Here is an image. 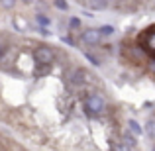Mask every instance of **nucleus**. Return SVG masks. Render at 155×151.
Wrapping results in <instances>:
<instances>
[{
	"mask_svg": "<svg viewBox=\"0 0 155 151\" xmlns=\"http://www.w3.org/2000/svg\"><path fill=\"white\" fill-rule=\"evenodd\" d=\"M104 98L100 94H91L87 96V100H84V108H87V112L91 114V116H100V114L104 112Z\"/></svg>",
	"mask_w": 155,
	"mask_h": 151,
	"instance_id": "1",
	"label": "nucleus"
},
{
	"mask_svg": "<svg viewBox=\"0 0 155 151\" xmlns=\"http://www.w3.org/2000/svg\"><path fill=\"white\" fill-rule=\"evenodd\" d=\"M34 59L38 65H51L53 61V49H49V47L45 45H39L34 49Z\"/></svg>",
	"mask_w": 155,
	"mask_h": 151,
	"instance_id": "2",
	"label": "nucleus"
},
{
	"mask_svg": "<svg viewBox=\"0 0 155 151\" xmlns=\"http://www.w3.org/2000/svg\"><path fill=\"white\" fill-rule=\"evenodd\" d=\"M100 35H102L100 30H84L83 34H81V39H83L87 45H96V43L100 41Z\"/></svg>",
	"mask_w": 155,
	"mask_h": 151,
	"instance_id": "3",
	"label": "nucleus"
},
{
	"mask_svg": "<svg viewBox=\"0 0 155 151\" xmlns=\"http://www.w3.org/2000/svg\"><path fill=\"white\" fill-rule=\"evenodd\" d=\"M84 75H87L84 71H81V69H77V71H73L71 75H69V79H71V80H73L75 84H83V83H84V79H87Z\"/></svg>",
	"mask_w": 155,
	"mask_h": 151,
	"instance_id": "4",
	"label": "nucleus"
},
{
	"mask_svg": "<svg viewBox=\"0 0 155 151\" xmlns=\"http://www.w3.org/2000/svg\"><path fill=\"white\" fill-rule=\"evenodd\" d=\"M145 47H147L151 53H155V31H149V34H145Z\"/></svg>",
	"mask_w": 155,
	"mask_h": 151,
	"instance_id": "5",
	"label": "nucleus"
},
{
	"mask_svg": "<svg viewBox=\"0 0 155 151\" xmlns=\"http://www.w3.org/2000/svg\"><path fill=\"white\" fill-rule=\"evenodd\" d=\"M145 132H147V136L155 140V120H147L145 122Z\"/></svg>",
	"mask_w": 155,
	"mask_h": 151,
	"instance_id": "6",
	"label": "nucleus"
},
{
	"mask_svg": "<svg viewBox=\"0 0 155 151\" xmlns=\"http://www.w3.org/2000/svg\"><path fill=\"white\" fill-rule=\"evenodd\" d=\"M128 126H130V130H132L134 133H137V136L141 133V128H140V124H137L136 120H128Z\"/></svg>",
	"mask_w": 155,
	"mask_h": 151,
	"instance_id": "7",
	"label": "nucleus"
},
{
	"mask_svg": "<svg viewBox=\"0 0 155 151\" xmlns=\"http://www.w3.org/2000/svg\"><path fill=\"white\" fill-rule=\"evenodd\" d=\"M124 141H126V147H130V149L136 147V141H134L132 133H124Z\"/></svg>",
	"mask_w": 155,
	"mask_h": 151,
	"instance_id": "8",
	"label": "nucleus"
},
{
	"mask_svg": "<svg viewBox=\"0 0 155 151\" xmlns=\"http://www.w3.org/2000/svg\"><path fill=\"white\" fill-rule=\"evenodd\" d=\"M14 4H16V0H0V6L6 8V10H12V8H14Z\"/></svg>",
	"mask_w": 155,
	"mask_h": 151,
	"instance_id": "9",
	"label": "nucleus"
},
{
	"mask_svg": "<svg viewBox=\"0 0 155 151\" xmlns=\"http://www.w3.org/2000/svg\"><path fill=\"white\" fill-rule=\"evenodd\" d=\"M35 20H38L41 26H49V18H47V16H43V14H35Z\"/></svg>",
	"mask_w": 155,
	"mask_h": 151,
	"instance_id": "10",
	"label": "nucleus"
},
{
	"mask_svg": "<svg viewBox=\"0 0 155 151\" xmlns=\"http://www.w3.org/2000/svg\"><path fill=\"white\" fill-rule=\"evenodd\" d=\"M69 26H71V30H77V28H81V20L79 18H71L69 20Z\"/></svg>",
	"mask_w": 155,
	"mask_h": 151,
	"instance_id": "11",
	"label": "nucleus"
},
{
	"mask_svg": "<svg viewBox=\"0 0 155 151\" xmlns=\"http://www.w3.org/2000/svg\"><path fill=\"white\" fill-rule=\"evenodd\" d=\"M53 2H55V6L59 8V10H67L69 8V4L65 2V0H53Z\"/></svg>",
	"mask_w": 155,
	"mask_h": 151,
	"instance_id": "12",
	"label": "nucleus"
},
{
	"mask_svg": "<svg viewBox=\"0 0 155 151\" xmlns=\"http://www.w3.org/2000/svg\"><path fill=\"white\" fill-rule=\"evenodd\" d=\"M100 31H102V35H110V34H114V28L112 26H102Z\"/></svg>",
	"mask_w": 155,
	"mask_h": 151,
	"instance_id": "13",
	"label": "nucleus"
},
{
	"mask_svg": "<svg viewBox=\"0 0 155 151\" xmlns=\"http://www.w3.org/2000/svg\"><path fill=\"white\" fill-rule=\"evenodd\" d=\"M92 6L94 8H102V6H106V0H92Z\"/></svg>",
	"mask_w": 155,
	"mask_h": 151,
	"instance_id": "14",
	"label": "nucleus"
},
{
	"mask_svg": "<svg viewBox=\"0 0 155 151\" xmlns=\"http://www.w3.org/2000/svg\"><path fill=\"white\" fill-rule=\"evenodd\" d=\"M87 57H88V61H91V63H92V65H100V61H98V59H96V57H94V55H91V53H87Z\"/></svg>",
	"mask_w": 155,
	"mask_h": 151,
	"instance_id": "15",
	"label": "nucleus"
},
{
	"mask_svg": "<svg viewBox=\"0 0 155 151\" xmlns=\"http://www.w3.org/2000/svg\"><path fill=\"white\" fill-rule=\"evenodd\" d=\"M22 2H24V4H34L35 0H22Z\"/></svg>",
	"mask_w": 155,
	"mask_h": 151,
	"instance_id": "16",
	"label": "nucleus"
},
{
	"mask_svg": "<svg viewBox=\"0 0 155 151\" xmlns=\"http://www.w3.org/2000/svg\"><path fill=\"white\" fill-rule=\"evenodd\" d=\"M2 53H4V45H2V41H0V57H2Z\"/></svg>",
	"mask_w": 155,
	"mask_h": 151,
	"instance_id": "17",
	"label": "nucleus"
}]
</instances>
